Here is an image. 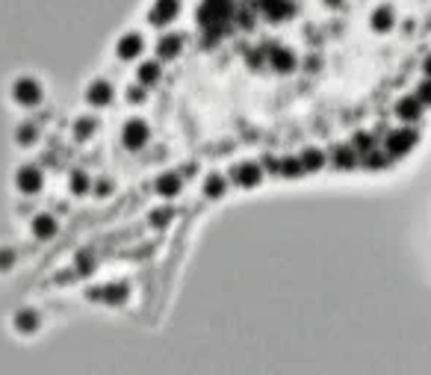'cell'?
Here are the masks:
<instances>
[{
	"label": "cell",
	"mask_w": 431,
	"mask_h": 375,
	"mask_svg": "<svg viewBox=\"0 0 431 375\" xmlns=\"http://www.w3.org/2000/svg\"><path fill=\"white\" fill-rule=\"evenodd\" d=\"M237 15L234 0H204L198 6V24L201 27H225L230 24V18Z\"/></svg>",
	"instance_id": "6da1fadb"
},
{
	"label": "cell",
	"mask_w": 431,
	"mask_h": 375,
	"mask_svg": "<svg viewBox=\"0 0 431 375\" xmlns=\"http://www.w3.org/2000/svg\"><path fill=\"white\" fill-rule=\"evenodd\" d=\"M420 142V133L417 130H411V127H399V130H393V133H387V154L390 157H405L411 154V148Z\"/></svg>",
	"instance_id": "7a4b0ae2"
},
{
	"label": "cell",
	"mask_w": 431,
	"mask_h": 375,
	"mask_svg": "<svg viewBox=\"0 0 431 375\" xmlns=\"http://www.w3.org/2000/svg\"><path fill=\"white\" fill-rule=\"evenodd\" d=\"M12 95H15V101H18V104L33 107V104L42 101V86H39L33 77H21V80H15Z\"/></svg>",
	"instance_id": "3957f363"
},
{
	"label": "cell",
	"mask_w": 431,
	"mask_h": 375,
	"mask_svg": "<svg viewBox=\"0 0 431 375\" xmlns=\"http://www.w3.org/2000/svg\"><path fill=\"white\" fill-rule=\"evenodd\" d=\"M254 6L269 21H284L293 15V4H287V0H254Z\"/></svg>",
	"instance_id": "277c9868"
},
{
	"label": "cell",
	"mask_w": 431,
	"mask_h": 375,
	"mask_svg": "<svg viewBox=\"0 0 431 375\" xmlns=\"http://www.w3.org/2000/svg\"><path fill=\"white\" fill-rule=\"evenodd\" d=\"M177 12H180V4H177V0H157L154 9L148 12V21H151L154 27H163V24L175 21Z\"/></svg>",
	"instance_id": "5b68a950"
},
{
	"label": "cell",
	"mask_w": 431,
	"mask_h": 375,
	"mask_svg": "<svg viewBox=\"0 0 431 375\" xmlns=\"http://www.w3.org/2000/svg\"><path fill=\"white\" fill-rule=\"evenodd\" d=\"M122 142L127 145L130 151L142 148V145L148 142V124H145V121H139V119L127 121V124H124V130H122Z\"/></svg>",
	"instance_id": "8992f818"
},
{
	"label": "cell",
	"mask_w": 431,
	"mask_h": 375,
	"mask_svg": "<svg viewBox=\"0 0 431 375\" xmlns=\"http://www.w3.org/2000/svg\"><path fill=\"white\" fill-rule=\"evenodd\" d=\"M423 101L417 95H408V97H399V104H396V116H399L402 121H420L423 116Z\"/></svg>",
	"instance_id": "52a82bcc"
},
{
	"label": "cell",
	"mask_w": 431,
	"mask_h": 375,
	"mask_svg": "<svg viewBox=\"0 0 431 375\" xmlns=\"http://www.w3.org/2000/svg\"><path fill=\"white\" fill-rule=\"evenodd\" d=\"M230 177H234V184L237 186H257L260 184V177H263V172H260V166H254V162H242V166H237L234 172H230Z\"/></svg>",
	"instance_id": "ba28073f"
},
{
	"label": "cell",
	"mask_w": 431,
	"mask_h": 375,
	"mask_svg": "<svg viewBox=\"0 0 431 375\" xmlns=\"http://www.w3.org/2000/svg\"><path fill=\"white\" fill-rule=\"evenodd\" d=\"M15 184H18L21 192L36 195V192L42 189V172H39V169H33V166H27V169L18 172V177H15Z\"/></svg>",
	"instance_id": "9c48e42d"
},
{
	"label": "cell",
	"mask_w": 431,
	"mask_h": 375,
	"mask_svg": "<svg viewBox=\"0 0 431 375\" xmlns=\"http://www.w3.org/2000/svg\"><path fill=\"white\" fill-rule=\"evenodd\" d=\"M142 47H145V42H142L139 32H127V36L119 39V56L122 59H136L142 54Z\"/></svg>",
	"instance_id": "30bf717a"
},
{
	"label": "cell",
	"mask_w": 431,
	"mask_h": 375,
	"mask_svg": "<svg viewBox=\"0 0 431 375\" xmlns=\"http://www.w3.org/2000/svg\"><path fill=\"white\" fill-rule=\"evenodd\" d=\"M331 160H334L337 169H355L358 166V148L355 145H337V148L331 151Z\"/></svg>",
	"instance_id": "8fae6325"
},
{
	"label": "cell",
	"mask_w": 431,
	"mask_h": 375,
	"mask_svg": "<svg viewBox=\"0 0 431 375\" xmlns=\"http://www.w3.org/2000/svg\"><path fill=\"white\" fill-rule=\"evenodd\" d=\"M269 62L272 69L281 71V74H290L295 69V54L287 51V47H278V51H269Z\"/></svg>",
	"instance_id": "7c38bea8"
},
{
	"label": "cell",
	"mask_w": 431,
	"mask_h": 375,
	"mask_svg": "<svg viewBox=\"0 0 431 375\" xmlns=\"http://www.w3.org/2000/svg\"><path fill=\"white\" fill-rule=\"evenodd\" d=\"M180 47H184V36H177V32H165V36L157 42V54L163 59H172V56H177Z\"/></svg>",
	"instance_id": "4fadbf2b"
},
{
	"label": "cell",
	"mask_w": 431,
	"mask_h": 375,
	"mask_svg": "<svg viewBox=\"0 0 431 375\" xmlns=\"http://www.w3.org/2000/svg\"><path fill=\"white\" fill-rule=\"evenodd\" d=\"M86 95H89V104H95V107H107V104L112 101V86L107 83V80H95Z\"/></svg>",
	"instance_id": "5bb4252c"
},
{
	"label": "cell",
	"mask_w": 431,
	"mask_h": 375,
	"mask_svg": "<svg viewBox=\"0 0 431 375\" xmlns=\"http://www.w3.org/2000/svg\"><path fill=\"white\" fill-rule=\"evenodd\" d=\"M393 24H396V12H393V6H378V9L372 12V27H375L378 32H387Z\"/></svg>",
	"instance_id": "9a60e30c"
},
{
	"label": "cell",
	"mask_w": 431,
	"mask_h": 375,
	"mask_svg": "<svg viewBox=\"0 0 431 375\" xmlns=\"http://www.w3.org/2000/svg\"><path fill=\"white\" fill-rule=\"evenodd\" d=\"M33 234H36L39 239H47V237H54L57 234V222H54V216H36L33 219Z\"/></svg>",
	"instance_id": "2e32d148"
},
{
	"label": "cell",
	"mask_w": 431,
	"mask_h": 375,
	"mask_svg": "<svg viewBox=\"0 0 431 375\" xmlns=\"http://www.w3.org/2000/svg\"><path fill=\"white\" fill-rule=\"evenodd\" d=\"M157 192L160 195H177L180 192V174H172V172H165L157 177Z\"/></svg>",
	"instance_id": "e0dca14e"
},
{
	"label": "cell",
	"mask_w": 431,
	"mask_h": 375,
	"mask_svg": "<svg viewBox=\"0 0 431 375\" xmlns=\"http://www.w3.org/2000/svg\"><path fill=\"white\" fill-rule=\"evenodd\" d=\"M136 74H139V83L142 86H154L157 80H160V65L157 62H142Z\"/></svg>",
	"instance_id": "ac0fdd59"
},
{
	"label": "cell",
	"mask_w": 431,
	"mask_h": 375,
	"mask_svg": "<svg viewBox=\"0 0 431 375\" xmlns=\"http://www.w3.org/2000/svg\"><path fill=\"white\" fill-rule=\"evenodd\" d=\"M307 169H305V162H302V157H284L281 160V174L284 177H298V174H305Z\"/></svg>",
	"instance_id": "d6986e66"
},
{
	"label": "cell",
	"mask_w": 431,
	"mask_h": 375,
	"mask_svg": "<svg viewBox=\"0 0 431 375\" xmlns=\"http://www.w3.org/2000/svg\"><path fill=\"white\" fill-rule=\"evenodd\" d=\"M302 162H305V169H307V172H317V169L325 166V154H322L319 148H305Z\"/></svg>",
	"instance_id": "ffe728a7"
},
{
	"label": "cell",
	"mask_w": 431,
	"mask_h": 375,
	"mask_svg": "<svg viewBox=\"0 0 431 375\" xmlns=\"http://www.w3.org/2000/svg\"><path fill=\"white\" fill-rule=\"evenodd\" d=\"M387 162H390V154L384 151V154H381V151H367V154H363V166H367V169H387Z\"/></svg>",
	"instance_id": "44dd1931"
},
{
	"label": "cell",
	"mask_w": 431,
	"mask_h": 375,
	"mask_svg": "<svg viewBox=\"0 0 431 375\" xmlns=\"http://www.w3.org/2000/svg\"><path fill=\"white\" fill-rule=\"evenodd\" d=\"M15 325H18V328L24 331V334H33L39 328V316L33 314V311H21L18 316H15Z\"/></svg>",
	"instance_id": "7402d4cb"
},
{
	"label": "cell",
	"mask_w": 431,
	"mask_h": 375,
	"mask_svg": "<svg viewBox=\"0 0 431 375\" xmlns=\"http://www.w3.org/2000/svg\"><path fill=\"white\" fill-rule=\"evenodd\" d=\"M204 189H207V195H210V198H219V195L225 192V181H222L219 174H210L207 181H204Z\"/></svg>",
	"instance_id": "603a6c76"
},
{
	"label": "cell",
	"mask_w": 431,
	"mask_h": 375,
	"mask_svg": "<svg viewBox=\"0 0 431 375\" xmlns=\"http://www.w3.org/2000/svg\"><path fill=\"white\" fill-rule=\"evenodd\" d=\"M89 186H92V181H89V174H86V172H74V174H71V189H74L77 195L89 192Z\"/></svg>",
	"instance_id": "cb8c5ba5"
},
{
	"label": "cell",
	"mask_w": 431,
	"mask_h": 375,
	"mask_svg": "<svg viewBox=\"0 0 431 375\" xmlns=\"http://www.w3.org/2000/svg\"><path fill=\"white\" fill-rule=\"evenodd\" d=\"M95 133V121L92 119H77V124H74V136L77 139H89Z\"/></svg>",
	"instance_id": "d4e9b609"
},
{
	"label": "cell",
	"mask_w": 431,
	"mask_h": 375,
	"mask_svg": "<svg viewBox=\"0 0 431 375\" xmlns=\"http://www.w3.org/2000/svg\"><path fill=\"white\" fill-rule=\"evenodd\" d=\"M352 145H355V148H358L360 154H367V151H372V148H375V139H372L370 133H355Z\"/></svg>",
	"instance_id": "484cf974"
},
{
	"label": "cell",
	"mask_w": 431,
	"mask_h": 375,
	"mask_svg": "<svg viewBox=\"0 0 431 375\" xmlns=\"http://www.w3.org/2000/svg\"><path fill=\"white\" fill-rule=\"evenodd\" d=\"M15 136H18L21 145H33V139H36V127H33V124H21Z\"/></svg>",
	"instance_id": "4316f807"
},
{
	"label": "cell",
	"mask_w": 431,
	"mask_h": 375,
	"mask_svg": "<svg viewBox=\"0 0 431 375\" xmlns=\"http://www.w3.org/2000/svg\"><path fill=\"white\" fill-rule=\"evenodd\" d=\"M413 95H417L420 101H423V104L428 107V104H431V77H428V80H423V83H420V89L413 92Z\"/></svg>",
	"instance_id": "83f0119b"
},
{
	"label": "cell",
	"mask_w": 431,
	"mask_h": 375,
	"mask_svg": "<svg viewBox=\"0 0 431 375\" xmlns=\"http://www.w3.org/2000/svg\"><path fill=\"white\" fill-rule=\"evenodd\" d=\"M104 299H110V302H124V299H127V290H124V287H119V290H107Z\"/></svg>",
	"instance_id": "f1b7e54d"
},
{
	"label": "cell",
	"mask_w": 431,
	"mask_h": 375,
	"mask_svg": "<svg viewBox=\"0 0 431 375\" xmlns=\"http://www.w3.org/2000/svg\"><path fill=\"white\" fill-rule=\"evenodd\" d=\"M263 166H266L269 172H275V174H281V160H275V157H263Z\"/></svg>",
	"instance_id": "f546056e"
},
{
	"label": "cell",
	"mask_w": 431,
	"mask_h": 375,
	"mask_svg": "<svg viewBox=\"0 0 431 375\" xmlns=\"http://www.w3.org/2000/svg\"><path fill=\"white\" fill-rule=\"evenodd\" d=\"M142 97H145V92H142V86H134V89H127V101H142Z\"/></svg>",
	"instance_id": "4dcf8cb0"
},
{
	"label": "cell",
	"mask_w": 431,
	"mask_h": 375,
	"mask_svg": "<svg viewBox=\"0 0 431 375\" xmlns=\"http://www.w3.org/2000/svg\"><path fill=\"white\" fill-rule=\"evenodd\" d=\"M9 266H12V254L4 251V254H0V269H9Z\"/></svg>",
	"instance_id": "1f68e13d"
},
{
	"label": "cell",
	"mask_w": 431,
	"mask_h": 375,
	"mask_svg": "<svg viewBox=\"0 0 431 375\" xmlns=\"http://www.w3.org/2000/svg\"><path fill=\"white\" fill-rule=\"evenodd\" d=\"M151 222H154V225H165V222H169V213H154Z\"/></svg>",
	"instance_id": "d6a6232c"
},
{
	"label": "cell",
	"mask_w": 431,
	"mask_h": 375,
	"mask_svg": "<svg viewBox=\"0 0 431 375\" xmlns=\"http://www.w3.org/2000/svg\"><path fill=\"white\" fill-rule=\"evenodd\" d=\"M423 74H425V77H431V54H428V56H425V62H423Z\"/></svg>",
	"instance_id": "836d02e7"
},
{
	"label": "cell",
	"mask_w": 431,
	"mask_h": 375,
	"mask_svg": "<svg viewBox=\"0 0 431 375\" xmlns=\"http://www.w3.org/2000/svg\"><path fill=\"white\" fill-rule=\"evenodd\" d=\"M89 269H92V266H89V257H80V272H83V275H86Z\"/></svg>",
	"instance_id": "e575fe53"
},
{
	"label": "cell",
	"mask_w": 431,
	"mask_h": 375,
	"mask_svg": "<svg viewBox=\"0 0 431 375\" xmlns=\"http://www.w3.org/2000/svg\"><path fill=\"white\" fill-rule=\"evenodd\" d=\"M98 192L107 195V192H110V184H107V181H101V184H98Z\"/></svg>",
	"instance_id": "d590c367"
}]
</instances>
